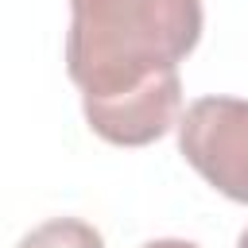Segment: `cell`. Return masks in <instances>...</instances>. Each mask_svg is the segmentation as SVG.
Returning <instances> with one entry per match:
<instances>
[{
    "instance_id": "6da1fadb",
    "label": "cell",
    "mask_w": 248,
    "mask_h": 248,
    "mask_svg": "<svg viewBox=\"0 0 248 248\" xmlns=\"http://www.w3.org/2000/svg\"><path fill=\"white\" fill-rule=\"evenodd\" d=\"M202 39V0H70L66 70L89 128L116 147L163 140L182 112L178 62Z\"/></svg>"
},
{
    "instance_id": "7a4b0ae2",
    "label": "cell",
    "mask_w": 248,
    "mask_h": 248,
    "mask_svg": "<svg viewBox=\"0 0 248 248\" xmlns=\"http://www.w3.org/2000/svg\"><path fill=\"white\" fill-rule=\"evenodd\" d=\"M182 159L225 198L248 205V101L198 97L178 116Z\"/></svg>"
},
{
    "instance_id": "3957f363",
    "label": "cell",
    "mask_w": 248,
    "mask_h": 248,
    "mask_svg": "<svg viewBox=\"0 0 248 248\" xmlns=\"http://www.w3.org/2000/svg\"><path fill=\"white\" fill-rule=\"evenodd\" d=\"M16 248H105V240L89 221L54 217V221H43L39 229H31Z\"/></svg>"
},
{
    "instance_id": "277c9868",
    "label": "cell",
    "mask_w": 248,
    "mask_h": 248,
    "mask_svg": "<svg viewBox=\"0 0 248 248\" xmlns=\"http://www.w3.org/2000/svg\"><path fill=\"white\" fill-rule=\"evenodd\" d=\"M143 248H198L194 240H174V236H167V240H147Z\"/></svg>"
},
{
    "instance_id": "5b68a950",
    "label": "cell",
    "mask_w": 248,
    "mask_h": 248,
    "mask_svg": "<svg viewBox=\"0 0 248 248\" xmlns=\"http://www.w3.org/2000/svg\"><path fill=\"white\" fill-rule=\"evenodd\" d=\"M236 248H248V229H244V232L236 236Z\"/></svg>"
}]
</instances>
